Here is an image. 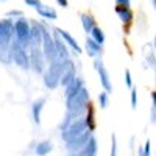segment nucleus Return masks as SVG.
<instances>
[{
  "label": "nucleus",
  "instance_id": "f257e3e1",
  "mask_svg": "<svg viewBox=\"0 0 156 156\" xmlns=\"http://www.w3.org/2000/svg\"><path fill=\"white\" fill-rule=\"evenodd\" d=\"M89 90L86 86H83L76 94H73L72 97L66 98V112H69L73 119L76 117H81L86 111H87V106H89Z\"/></svg>",
  "mask_w": 156,
  "mask_h": 156
},
{
  "label": "nucleus",
  "instance_id": "f03ea898",
  "mask_svg": "<svg viewBox=\"0 0 156 156\" xmlns=\"http://www.w3.org/2000/svg\"><path fill=\"white\" fill-rule=\"evenodd\" d=\"M75 66L72 59H66V61H55L48 64L47 70H44V84L47 89H56L59 86V80H61V75L62 72Z\"/></svg>",
  "mask_w": 156,
  "mask_h": 156
},
{
  "label": "nucleus",
  "instance_id": "7ed1b4c3",
  "mask_svg": "<svg viewBox=\"0 0 156 156\" xmlns=\"http://www.w3.org/2000/svg\"><path fill=\"white\" fill-rule=\"evenodd\" d=\"M14 36V23L5 19L0 20V62L9 64V48H11V39Z\"/></svg>",
  "mask_w": 156,
  "mask_h": 156
},
{
  "label": "nucleus",
  "instance_id": "20e7f679",
  "mask_svg": "<svg viewBox=\"0 0 156 156\" xmlns=\"http://www.w3.org/2000/svg\"><path fill=\"white\" fill-rule=\"evenodd\" d=\"M9 56L11 62H14L16 66L22 70H30V59H28V50L20 47L17 42L12 41L11 48H9Z\"/></svg>",
  "mask_w": 156,
  "mask_h": 156
},
{
  "label": "nucleus",
  "instance_id": "39448f33",
  "mask_svg": "<svg viewBox=\"0 0 156 156\" xmlns=\"http://www.w3.org/2000/svg\"><path fill=\"white\" fill-rule=\"evenodd\" d=\"M14 36H16L14 42H17L23 48H28V44H30V23L23 17H19L14 22Z\"/></svg>",
  "mask_w": 156,
  "mask_h": 156
},
{
  "label": "nucleus",
  "instance_id": "423d86ee",
  "mask_svg": "<svg viewBox=\"0 0 156 156\" xmlns=\"http://www.w3.org/2000/svg\"><path fill=\"white\" fill-rule=\"evenodd\" d=\"M84 131H87V128H86V122H84V115L81 117H76V119L72 120V123L64 129V131H61V137L64 142H67L76 136H80L83 134Z\"/></svg>",
  "mask_w": 156,
  "mask_h": 156
},
{
  "label": "nucleus",
  "instance_id": "0eeeda50",
  "mask_svg": "<svg viewBox=\"0 0 156 156\" xmlns=\"http://www.w3.org/2000/svg\"><path fill=\"white\" fill-rule=\"evenodd\" d=\"M41 45H42V48H41V50H42V55H44V58H45V62L51 64V62L58 61V58H56V47H55V39L50 36V33H48V31H44Z\"/></svg>",
  "mask_w": 156,
  "mask_h": 156
},
{
  "label": "nucleus",
  "instance_id": "6e6552de",
  "mask_svg": "<svg viewBox=\"0 0 156 156\" xmlns=\"http://www.w3.org/2000/svg\"><path fill=\"white\" fill-rule=\"evenodd\" d=\"M28 59H30V69H33L34 73H44V70H45V58L42 55L41 48L39 47H30Z\"/></svg>",
  "mask_w": 156,
  "mask_h": 156
},
{
  "label": "nucleus",
  "instance_id": "1a4fd4ad",
  "mask_svg": "<svg viewBox=\"0 0 156 156\" xmlns=\"http://www.w3.org/2000/svg\"><path fill=\"white\" fill-rule=\"evenodd\" d=\"M94 66H95V69H97V73H98V76H100V83H101L103 89H105V92H108V94H109V92H112L111 78H109V73H108L106 67L103 66V61H101L100 58H95Z\"/></svg>",
  "mask_w": 156,
  "mask_h": 156
},
{
  "label": "nucleus",
  "instance_id": "9d476101",
  "mask_svg": "<svg viewBox=\"0 0 156 156\" xmlns=\"http://www.w3.org/2000/svg\"><path fill=\"white\" fill-rule=\"evenodd\" d=\"M90 136H92V133H90V131H84L83 134H80V136H76V137L67 140V142H66V150H67V153H73V151L81 150V148L87 144V140H89Z\"/></svg>",
  "mask_w": 156,
  "mask_h": 156
},
{
  "label": "nucleus",
  "instance_id": "9b49d317",
  "mask_svg": "<svg viewBox=\"0 0 156 156\" xmlns=\"http://www.w3.org/2000/svg\"><path fill=\"white\" fill-rule=\"evenodd\" d=\"M97 153H98V142H97V137L92 134L89 137L87 144L81 150L69 153V156H97Z\"/></svg>",
  "mask_w": 156,
  "mask_h": 156
},
{
  "label": "nucleus",
  "instance_id": "f8f14e48",
  "mask_svg": "<svg viewBox=\"0 0 156 156\" xmlns=\"http://www.w3.org/2000/svg\"><path fill=\"white\" fill-rule=\"evenodd\" d=\"M42 34H44V30H42L41 25H37V23L30 25V44H28V47H39L41 45Z\"/></svg>",
  "mask_w": 156,
  "mask_h": 156
},
{
  "label": "nucleus",
  "instance_id": "ddd939ff",
  "mask_svg": "<svg viewBox=\"0 0 156 156\" xmlns=\"http://www.w3.org/2000/svg\"><path fill=\"white\" fill-rule=\"evenodd\" d=\"M45 97H41V98H37L33 101V105H31V115H33V122L36 125H41V112L45 106Z\"/></svg>",
  "mask_w": 156,
  "mask_h": 156
},
{
  "label": "nucleus",
  "instance_id": "4468645a",
  "mask_svg": "<svg viewBox=\"0 0 156 156\" xmlns=\"http://www.w3.org/2000/svg\"><path fill=\"white\" fill-rule=\"evenodd\" d=\"M55 31H56V33H58V36L62 39V42H64V44H67L72 50H75V53L80 55L81 51H83V50H81V47L78 45V42L75 41V37H73L72 34H69L67 31H64V30H55Z\"/></svg>",
  "mask_w": 156,
  "mask_h": 156
},
{
  "label": "nucleus",
  "instance_id": "2eb2a0df",
  "mask_svg": "<svg viewBox=\"0 0 156 156\" xmlns=\"http://www.w3.org/2000/svg\"><path fill=\"white\" fill-rule=\"evenodd\" d=\"M56 34V39H55V47H56V58L58 61H66V59H70V55H69V50H67V45L62 42V39L58 36V33L55 31Z\"/></svg>",
  "mask_w": 156,
  "mask_h": 156
},
{
  "label": "nucleus",
  "instance_id": "dca6fc26",
  "mask_svg": "<svg viewBox=\"0 0 156 156\" xmlns=\"http://www.w3.org/2000/svg\"><path fill=\"white\" fill-rule=\"evenodd\" d=\"M84 86V80L81 76H75V80L72 81V83H69L67 86H66V92H64V95H66V98H69V97H72L73 94H76L78 90H80L81 87Z\"/></svg>",
  "mask_w": 156,
  "mask_h": 156
},
{
  "label": "nucleus",
  "instance_id": "f3484780",
  "mask_svg": "<svg viewBox=\"0 0 156 156\" xmlns=\"http://www.w3.org/2000/svg\"><path fill=\"white\" fill-rule=\"evenodd\" d=\"M51 150H53V144L50 140H41L34 147V154L36 156H47Z\"/></svg>",
  "mask_w": 156,
  "mask_h": 156
},
{
  "label": "nucleus",
  "instance_id": "a211bd4d",
  "mask_svg": "<svg viewBox=\"0 0 156 156\" xmlns=\"http://www.w3.org/2000/svg\"><path fill=\"white\" fill-rule=\"evenodd\" d=\"M86 51H87V55H89V56L98 58V55L101 53V45L97 44L94 39L87 37V39H86Z\"/></svg>",
  "mask_w": 156,
  "mask_h": 156
},
{
  "label": "nucleus",
  "instance_id": "6ab92c4d",
  "mask_svg": "<svg viewBox=\"0 0 156 156\" xmlns=\"http://www.w3.org/2000/svg\"><path fill=\"white\" fill-rule=\"evenodd\" d=\"M75 76H76V69H75V66H72V67H69V69H66L62 72V75H61V80H59V86H62V87H66L69 83H72L73 80H75Z\"/></svg>",
  "mask_w": 156,
  "mask_h": 156
},
{
  "label": "nucleus",
  "instance_id": "aec40b11",
  "mask_svg": "<svg viewBox=\"0 0 156 156\" xmlns=\"http://www.w3.org/2000/svg\"><path fill=\"white\" fill-rule=\"evenodd\" d=\"M87 114L84 115V122H86V128H87V131H95V126H97V123H95V115H94V109L90 108V105L87 106V111H86Z\"/></svg>",
  "mask_w": 156,
  "mask_h": 156
},
{
  "label": "nucleus",
  "instance_id": "412c9836",
  "mask_svg": "<svg viewBox=\"0 0 156 156\" xmlns=\"http://www.w3.org/2000/svg\"><path fill=\"white\" fill-rule=\"evenodd\" d=\"M115 11H117V14H119V17H120L123 22L129 23V22L133 20V12H131V9H129L128 6H120V5H117Z\"/></svg>",
  "mask_w": 156,
  "mask_h": 156
},
{
  "label": "nucleus",
  "instance_id": "4be33fe9",
  "mask_svg": "<svg viewBox=\"0 0 156 156\" xmlns=\"http://www.w3.org/2000/svg\"><path fill=\"white\" fill-rule=\"evenodd\" d=\"M81 22H83V28L86 33H90L92 31V28L95 27V20L92 16H89V14H81Z\"/></svg>",
  "mask_w": 156,
  "mask_h": 156
},
{
  "label": "nucleus",
  "instance_id": "5701e85b",
  "mask_svg": "<svg viewBox=\"0 0 156 156\" xmlns=\"http://www.w3.org/2000/svg\"><path fill=\"white\" fill-rule=\"evenodd\" d=\"M37 12L41 14L42 17H45V19H50V20H53V19H56V12H55V9H51L50 6H44V5H41L37 8Z\"/></svg>",
  "mask_w": 156,
  "mask_h": 156
},
{
  "label": "nucleus",
  "instance_id": "b1692460",
  "mask_svg": "<svg viewBox=\"0 0 156 156\" xmlns=\"http://www.w3.org/2000/svg\"><path fill=\"white\" fill-rule=\"evenodd\" d=\"M89 34H90V39H94V41H95L97 44H100V45H101L103 42H105V33H103L98 27H94V28H92V31H90Z\"/></svg>",
  "mask_w": 156,
  "mask_h": 156
},
{
  "label": "nucleus",
  "instance_id": "393cba45",
  "mask_svg": "<svg viewBox=\"0 0 156 156\" xmlns=\"http://www.w3.org/2000/svg\"><path fill=\"white\" fill-rule=\"evenodd\" d=\"M98 105H100V108H101V109L108 108V105H109V94H108V92H105V90L98 94Z\"/></svg>",
  "mask_w": 156,
  "mask_h": 156
},
{
  "label": "nucleus",
  "instance_id": "a878e982",
  "mask_svg": "<svg viewBox=\"0 0 156 156\" xmlns=\"http://www.w3.org/2000/svg\"><path fill=\"white\" fill-rule=\"evenodd\" d=\"M72 120H73V117H72L69 112H66V115H64V120H62V123H61V126H59L61 131H64V129H66V128L72 123Z\"/></svg>",
  "mask_w": 156,
  "mask_h": 156
},
{
  "label": "nucleus",
  "instance_id": "bb28decb",
  "mask_svg": "<svg viewBox=\"0 0 156 156\" xmlns=\"http://www.w3.org/2000/svg\"><path fill=\"white\" fill-rule=\"evenodd\" d=\"M131 108L136 109L137 108V89L131 87Z\"/></svg>",
  "mask_w": 156,
  "mask_h": 156
},
{
  "label": "nucleus",
  "instance_id": "cd10ccee",
  "mask_svg": "<svg viewBox=\"0 0 156 156\" xmlns=\"http://www.w3.org/2000/svg\"><path fill=\"white\" fill-rule=\"evenodd\" d=\"M111 156H117V139L114 134L111 136Z\"/></svg>",
  "mask_w": 156,
  "mask_h": 156
},
{
  "label": "nucleus",
  "instance_id": "c85d7f7f",
  "mask_svg": "<svg viewBox=\"0 0 156 156\" xmlns=\"http://www.w3.org/2000/svg\"><path fill=\"white\" fill-rule=\"evenodd\" d=\"M125 84L129 89L133 87V78H131V72H129V70H125Z\"/></svg>",
  "mask_w": 156,
  "mask_h": 156
},
{
  "label": "nucleus",
  "instance_id": "c756f323",
  "mask_svg": "<svg viewBox=\"0 0 156 156\" xmlns=\"http://www.w3.org/2000/svg\"><path fill=\"white\" fill-rule=\"evenodd\" d=\"M142 153H144V156H150V154H151V140H150V139L145 142L144 148H142Z\"/></svg>",
  "mask_w": 156,
  "mask_h": 156
},
{
  "label": "nucleus",
  "instance_id": "7c9ffc66",
  "mask_svg": "<svg viewBox=\"0 0 156 156\" xmlns=\"http://www.w3.org/2000/svg\"><path fill=\"white\" fill-rule=\"evenodd\" d=\"M27 5H30L33 8H39L41 6V2H39V0H27Z\"/></svg>",
  "mask_w": 156,
  "mask_h": 156
},
{
  "label": "nucleus",
  "instance_id": "2f4dec72",
  "mask_svg": "<svg viewBox=\"0 0 156 156\" xmlns=\"http://www.w3.org/2000/svg\"><path fill=\"white\" fill-rule=\"evenodd\" d=\"M8 16H9V17H22V12H20V11H9Z\"/></svg>",
  "mask_w": 156,
  "mask_h": 156
},
{
  "label": "nucleus",
  "instance_id": "473e14b6",
  "mask_svg": "<svg viewBox=\"0 0 156 156\" xmlns=\"http://www.w3.org/2000/svg\"><path fill=\"white\" fill-rule=\"evenodd\" d=\"M117 5H120V6H129V0H117Z\"/></svg>",
  "mask_w": 156,
  "mask_h": 156
},
{
  "label": "nucleus",
  "instance_id": "72a5a7b5",
  "mask_svg": "<svg viewBox=\"0 0 156 156\" xmlns=\"http://www.w3.org/2000/svg\"><path fill=\"white\" fill-rule=\"evenodd\" d=\"M153 56H154L153 53L148 55V62H150V66H151V67H154V58H153Z\"/></svg>",
  "mask_w": 156,
  "mask_h": 156
},
{
  "label": "nucleus",
  "instance_id": "f704fd0d",
  "mask_svg": "<svg viewBox=\"0 0 156 156\" xmlns=\"http://www.w3.org/2000/svg\"><path fill=\"white\" fill-rule=\"evenodd\" d=\"M56 2H58L62 8H66V6H67V0H56Z\"/></svg>",
  "mask_w": 156,
  "mask_h": 156
}]
</instances>
